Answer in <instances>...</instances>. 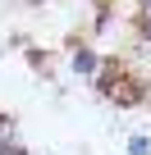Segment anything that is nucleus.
<instances>
[{
  "mask_svg": "<svg viewBox=\"0 0 151 155\" xmlns=\"http://www.w3.org/2000/svg\"><path fill=\"white\" fill-rule=\"evenodd\" d=\"M0 155H32L23 141H0Z\"/></svg>",
  "mask_w": 151,
  "mask_h": 155,
  "instance_id": "nucleus-4",
  "label": "nucleus"
},
{
  "mask_svg": "<svg viewBox=\"0 0 151 155\" xmlns=\"http://www.w3.org/2000/svg\"><path fill=\"white\" fill-rule=\"evenodd\" d=\"M124 155H151V137H146V132H128Z\"/></svg>",
  "mask_w": 151,
  "mask_h": 155,
  "instance_id": "nucleus-3",
  "label": "nucleus"
},
{
  "mask_svg": "<svg viewBox=\"0 0 151 155\" xmlns=\"http://www.w3.org/2000/svg\"><path fill=\"white\" fill-rule=\"evenodd\" d=\"M69 68H73V78H83V82L96 87V78L105 73V55H101L92 41H73V50H69Z\"/></svg>",
  "mask_w": 151,
  "mask_h": 155,
  "instance_id": "nucleus-1",
  "label": "nucleus"
},
{
  "mask_svg": "<svg viewBox=\"0 0 151 155\" xmlns=\"http://www.w3.org/2000/svg\"><path fill=\"white\" fill-rule=\"evenodd\" d=\"M133 32H137V50H151V9L133 14Z\"/></svg>",
  "mask_w": 151,
  "mask_h": 155,
  "instance_id": "nucleus-2",
  "label": "nucleus"
},
{
  "mask_svg": "<svg viewBox=\"0 0 151 155\" xmlns=\"http://www.w3.org/2000/svg\"><path fill=\"white\" fill-rule=\"evenodd\" d=\"M28 5H41V0H28Z\"/></svg>",
  "mask_w": 151,
  "mask_h": 155,
  "instance_id": "nucleus-5",
  "label": "nucleus"
}]
</instances>
